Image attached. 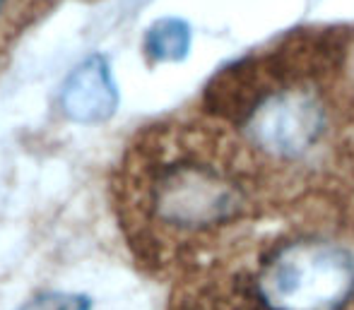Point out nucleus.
<instances>
[{
	"instance_id": "nucleus-3",
	"label": "nucleus",
	"mask_w": 354,
	"mask_h": 310,
	"mask_svg": "<svg viewBox=\"0 0 354 310\" xmlns=\"http://www.w3.org/2000/svg\"><path fill=\"white\" fill-rule=\"evenodd\" d=\"M118 89L106 58L92 56L71 72L61 92V108L75 123H104L116 113Z\"/></svg>"
},
{
	"instance_id": "nucleus-6",
	"label": "nucleus",
	"mask_w": 354,
	"mask_h": 310,
	"mask_svg": "<svg viewBox=\"0 0 354 310\" xmlns=\"http://www.w3.org/2000/svg\"><path fill=\"white\" fill-rule=\"evenodd\" d=\"M19 310H92V301L80 293H44Z\"/></svg>"
},
{
	"instance_id": "nucleus-2",
	"label": "nucleus",
	"mask_w": 354,
	"mask_h": 310,
	"mask_svg": "<svg viewBox=\"0 0 354 310\" xmlns=\"http://www.w3.org/2000/svg\"><path fill=\"white\" fill-rule=\"evenodd\" d=\"M328 188L248 222L174 282L169 310H354V233Z\"/></svg>"
},
{
	"instance_id": "nucleus-1",
	"label": "nucleus",
	"mask_w": 354,
	"mask_h": 310,
	"mask_svg": "<svg viewBox=\"0 0 354 310\" xmlns=\"http://www.w3.org/2000/svg\"><path fill=\"white\" fill-rule=\"evenodd\" d=\"M326 186L198 108L133 135L113 168L111 202L136 262L176 282L248 222Z\"/></svg>"
},
{
	"instance_id": "nucleus-4",
	"label": "nucleus",
	"mask_w": 354,
	"mask_h": 310,
	"mask_svg": "<svg viewBox=\"0 0 354 310\" xmlns=\"http://www.w3.org/2000/svg\"><path fill=\"white\" fill-rule=\"evenodd\" d=\"M191 29L181 19H159L145 34V53L152 63H178L188 56Z\"/></svg>"
},
{
	"instance_id": "nucleus-5",
	"label": "nucleus",
	"mask_w": 354,
	"mask_h": 310,
	"mask_svg": "<svg viewBox=\"0 0 354 310\" xmlns=\"http://www.w3.org/2000/svg\"><path fill=\"white\" fill-rule=\"evenodd\" d=\"M46 0H0V43L10 41L19 27H27L34 10Z\"/></svg>"
}]
</instances>
